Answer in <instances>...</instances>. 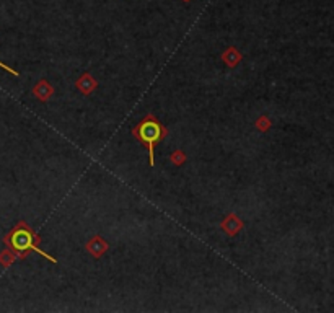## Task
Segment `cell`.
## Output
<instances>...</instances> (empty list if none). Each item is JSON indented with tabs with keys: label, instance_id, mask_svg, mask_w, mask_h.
Returning a JSON list of instances; mask_svg holds the SVG:
<instances>
[{
	"label": "cell",
	"instance_id": "cell-4",
	"mask_svg": "<svg viewBox=\"0 0 334 313\" xmlns=\"http://www.w3.org/2000/svg\"><path fill=\"white\" fill-rule=\"evenodd\" d=\"M52 87L49 85V82H46V80H41L39 83L35 85V88H33V93H35L36 98H39L41 101H47L51 97H52Z\"/></svg>",
	"mask_w": 334,
	"mask_h": 313
},
{
	"label": "cell",
	"instance_id": "cell-7",
	"mask_svg": "<svg viewBox=\"0 0 334 313\" xmlns=\"http://www.w3.org/2000/svg\"><path fill=\"white\" fill-rule=\"evenodd\" d=\"M222 58H223V60H225V64L228 65V67H235V65L240 62L241 54L235 49V47H230V49H227L225 52H223Z\"/></svg>",
	"mask_w": 334,
	"mask_h": 313
},
{
	"label": "cell",
	"instance_id": "cell-9",
	"mask_svg": "<svg viewBox=\"0 0 334 313\" xmlns=\"http://www.w3.org/2000/svg\"><path fill=\"white\" fill-rule=\"evenodd\" d=\"M171 160H173L176 165H183L184 160H186V155L183 154V152H175V154L171 155Z\"/></svg>",
	"mask_w": 334,
	"mask_h": 313
},
{
	"label": "cell",
	"instance_id": "cell-2",
	"mask_svg": "<svg viewBox=\"0 0 334 313\" xmlns=\"http://www.w3.org/2000/svg\"><path fill=\"white\" fill-rule=\"evenodd\" d=\"M132 134L149 150L150 167L155 165V147L166 137V127L154 115H147L132 127Z\"/></svg>",
	"mask_w": 334,
	"mask_h": 313
},
{
	"label": "cell",
	"instance_id": "cell-3",
	"mask_svg": "<svg viewBox=\"0 0 334 313\" xmlns=\"http://www.w3.org/2000/svg\"><path fill=\"white\" fill-rule=\"evenodd\" d=\"M87 250H88V253H92L95 256V258H99V256H103L106 253L108 243L101 238V236H93V238L87 243Z\"/></svg>",
	"mask_w": 334,
	"mask_h": 313
},
{
	"label": "cell",
	"instance_id": "cell-10",
	"mask_svg": "<svg viewBox=\"0 0 334 313\" xmlns=\"http://www.w3.org/2000/svg\"><path fill=\"white\" fill-rule=\"evenodd\" d=\"M256 126H257V129H259V131H266V127L269 126V121H267L266 117H261V119H257Z\"/></svg>",
	"mask_w": 334,
	"mask_h": 313
},
{
	"label": "cell",
	"instance_id": "cell-5",
	"mask_svg": "<svg viewBox=\"0 0 334 313\" xmlns=\"http://www.w3.org/2000/svg\"><path fill=\"white\" fill-rule=\"evenodd\" d=\"M241 227H243V222L238 219L235 214H230L225 220L222 222V229L225 230L228 235H236Z\"/></svg>",
	"mask_w": 334,
	"mask_h": 313
},
{
	"label": "cell",
	"instance_id": "cell-11",
	"mask_svg": "<svg viewBox=\"0 0 334 313\" xmlns=\"http://www.w3.org/2000/svg\"><path fill=\"white\" fill-rule=\"evenodd\" d=\"M0 67H2V69H5L7 72H10V74H13V75H18V72H17V70H13L12 67H8V65H5L3 62H0Z\"/></svg>",
	"mask_w": 334,
	"mask_h": 313
},
{
	"label": "cell",
	"instance_id": "cell-6",
	"mask_svg": "<svg viewBox=\"0 0 334 313\" xmlns=\"http://www.w3.org/2000/svg\"><path fill=\"white\" fill-rule=\"evenodd\" d=\"M77 87L82 90L85 95H88V93H92L95 88H97V82H95V78L90 74H83L82 77L79 78Z\"/></svg>",
	"mask_w": 334,
	"mask_h": 313
},
{
	"label": "cell",
	"instance_id": "cell-12",
	"mask_svg": "<svg viewBox=\"0 0 334 313\" xmlns=\"http://www.w3.org/2000/svg\"><path fill=\"white\" fill-rule=\"evenodd\" d=\"M184 2H189V0H184Z\"/></svg>",
	"mask_w": 334,
	"mask_h": 313
},
{
	"label": "cell",
	"instance_id": "cell-1",
	"mask_svg": "<svg viewBox=\"0 0 334 313\" xmlns=\"http://www.w3.org/2000/svg\"><path fill=\"white\" fill-rule=\"evenodd\" d=\"M3 241H5V245L8 248H10L13 253H17L20 258H26V254L30 253V251H36V253H39L41 256H44L46 259H49L51 263H57L56 258H52V256L47 254L46 251L39 250V246H38L39 238H38V235L28 227L26 222H18V224L10 230V234L3 238Z\"/></svg>",
	"mask_w": 334,
	"mask_h": 313
},
{
	"label": "cell",
	"instance_id": "cell-8",
	"mask_svg": "<svg viewBox=\"0 0 334 313\" xmlns=\"http://www.w3.org/2000/svg\"><path fill=\"white\" fill-rule=\"evenodd\" d=\"M13 259H15V256H13L10 251H5V253L0 254V263H2L3 266H8V264H12Z\"/></svg>",
	"mask_w": 334,
	"mask_h": 313
}]
</instances>
